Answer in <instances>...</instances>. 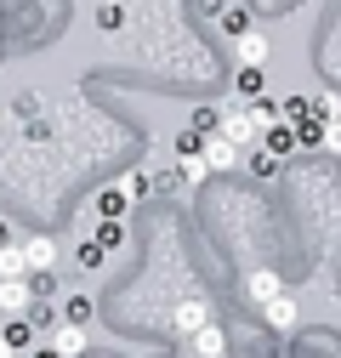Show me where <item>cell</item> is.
<instances>
[{
    "instance_id": "cell-28",
    "label": "cell",
    "mask_w": 341,
    "mask_h": 358,
    "mask_svg": "<svg viewBox=\"0 0 341 358\" xmlns=\"http://www.w3.org/2000/svg\"><path fill=\"white\" fill-rule=\"evenodd\" d=\"M29 358H57V347H34V352H29Z\"/></svg>"
},
{
    "instance_id": "cell-18",
    "label": "cell",
    "mask_w": 341,
    "mask_h": 358,
    "mask_svg": "<svg viewBox=\"0 0 341 358\" xmlns=\"http://www.w3.org/2000/svg\"><path fill=\"white\" fill-rule=\"evenodd\" d=\"M290 131H296V148H324V131H330V125H324V120L313 114V120H302V125H290Z\"/></svg>"
},
{
    "instance_id": "cell-19",
    "label": "cell",
    "mask_w": 341,
    "mask_h": 358,
    "mask_svg": "<svg viewBox=\"0 0 341 358\" xmlns=\"http://www.w3.org/2000/svg\"><path fill=\"white\" fill-rule=\"evenodd\" d=\"M279 114H284V125H302V120H313V97H307V92H296V97L279 103Z\"/></svg>"
},
{
    "instance_id": "cell-24",
    "label": "cell",
    "mask_w": 341,
    "mask_h": 358,
    "mask_svg": "<svg viewBox=\"0 0 341 358\" xmlns=\"http://www.w3.org/2000/svg\"><path fill=\"white\" fill-rule=\"evenodd\" d=\"M103 250H119L125 245V222H97V234H92Z\"/></svg>"
},
{
    "instance_id": "cell-12",
    "label": "cell",
    "mask_w": 341,
    "mask_h": 358,
    "mask_svg": "<svg viewBox=\"0 0 341 358\" xmlns=\"http://www.w3.org/2000/svg\"><path fill=\"white\" fill-rule=\"evenodd\" d=\"M0 279H29V256H23V239L0 245Z\"/></svg>"
},
{
    "instance_id": "cell-21",
    "label": "cell",
    "mask_w": 341,
    "mask_h": 358,
    "mask_svg": "<svg viewBox=\"0 0 341 358\" xmlns=\"http://www.w3.org/2000/svg\"><path fill=\"white\" fill-rule=\"evenodd\" d=\"M250 120H256V131H262V137H268L273 125H284V114H279V103H268V97H262V103H250Z\"/></svg>"
},
{
    "instance_id": "cell-27",
    "label": "cell",
    "mask_w": 341,
    "mask_h": 358,
    "mask_svg": "<svg viewBox=\"0 0 341 358\" xmlns=\"http://www.w3.org/2000/svg\"><path fill=\"white\" fill-rule=\"evenodd\" d=\"M324 148H330V154H341V120H335V125L324 131Z\"/></svg>"
},
{
    "instance_id": "cell-13",
    "label": "cell",
    "mask_w": 341,
    "mask_h": 358,
    "mask_svg": "<svg viewBox=\"0 0 341 358\" xmlns=\"http://www.w3.org/2000/svg\"><path fill=\"white\" fill-rule=\"evenodd\" d=\"M188 341H194V352H199V358H222V352H228L222 324H205V330H199V336H188Z\"/></svg>"
},
{
    "instance_id": "cell-22",
    "label": "cell",
    "mask_w": 341,
    "mask_h": 358,
    "mask_svg": "<svg viewBox=\"0 0 341 358\" xmlns=\"http://www.w3.org/2000/svg\"><path fill=\"white\" fill-rule=\"evenodd\" d=\"M74 262H80V267H85V273H97V267H103V262H108V250H103V245H97V239H80V250H74Z\"/></svg>"
},
{
    "instance_id": "cell-7",
    "label": "cell",
    "mask_w": 341,
    "mask_h": 358,
    "mask_svg": "<svg viewBox=\"0 0 341 358\" xmlns=\"http://www.w3.org/2000/svg\"><path fill=\"white\" fill-rule=\"evenodd\" d=\"M262 319H268V330H296V319H302V307H296V296L284 290L279 301H268V307H262Z\"/></svg>"
},
{
    "instance_id": "cell-4",
    "label": "cell",
    "mask_w": 341,
    "mask_h": 358,
    "mask_svg": "<svg viewBox=\"0 0 341 358\" xmlns=\"http://www.w3.org/2000/svg\"><path fill=\"white\" fill-rule=\"evenodd\" d=\"M23 256H29V279L34 273H57V239H23Z\"/></svg>"
},
{
    "instance_id": "cell-30",
    "label": "cell",
    "mask_w": 341,
    "mask_h": 358,
    "mask_svg": "<svg viewBox=\"0 0 341 358\" xmlns=\"http://www.w3.org/2000/svg\"><path fill=\"white\" fill-rule=\"evenodd\" d=\"M0 358H17V352H12V347H6V336H0Z\"/></svg>"
},
{
    "instance_id": "cell-10",
    "label": "cell",
    "mask_w": 341,
    "mask_h": 358,
    "mask_svg": "<svg viewBox=\"0 0 341 358\" xmlns=\"http://www.w3.org/2000/svg\"><path fill=\"white\" fill-rule=\"evenodd\" d=\"M250 296L268 307V301H279V296H284V279L273 273V267H256V273H250Z\"/></svg>"
},
{
    "instance_id": "cell-16",
    "label": "cell",
    "mask_w": 341,
    "mask_h": 358,
    "mask_svg": "<svg viewBox=\"0 0 341 358\" xmlns=\"http://www.w3.org/2000/svg\"><path fill=\"white\" fill-rule=\"evenodd\" d=\"M205 176H210V165H205V154H177V182H205Z\"/></svg>"
},
{
    "instance_id": "cell-2",
    "label": "cell",
    "mask_w": 341,
    "mask_h": 358,
    "mask_svg": "<svg viewBox=\"0 0 341 358\" xmlns=\"http://www.w3.org/2000/svg\"><path fill=\"white\" fill-rule=\"evenodd\" d=\"M170 324H177L182 336H199L205 324H217V319H210V301H205V296H188V301L170 307Z\"/></svg>"
},
{
    "instance_id": "cell-26",
    "label": "cell",
    "mask_w": 341,
    "mask_h": 358,
    "mask_svg": "<svg viewBox=\"0 0 341 358\" xmlns=\"http://www.w3.org/2000/svg\"><path fill=\"white\" fill-rule=\"evenodd\" d=\"M119 17H125L119 6H103V12H97V29H119Z\"/></svg>"
},
{
    "instance_id": "cell-20",
    "label": "cell",
    "mask_w": 341,
    "mask_h": 358,
    "mask_svg": "<svg viewBox=\"0 0 341 358\" xmlns=\"http://www.w3.org/2000/svg\"><path fill=\"white\" fill-rule=\"evenodd\" d=\"M0 336H6V347H12V352H29V347H34L29 319H6V330H0Z\"/></svg>"
},
{
    "instance_id": "cell-15",
    "label": "cell",
    "mask_w": 341,
    "mask_h": 358,
    "mask_svg": "<svg viewBox=\"0 0 341 358\" xmlns=\"http://www.w3.org/2000/svg\"><path fill=\"white\" fill-rule=\"evenodd\" d=\"M262 148H268L273 159H290V154H296V131H290V125H273L268 137H262Z\"/></svg>"
},
{
    "instance_id": "cell-11",
    "label": "cell",
    "mask_w": 341,
    "mask_h": 358,
    "mask_svg": "<svg viewBox=\"0 0 341 358\" xmlns=\"http://www.w3.org/2000/svg\"><path fill=\"white\" fill-rule=\"evenodd\" d=\"M29 330H34V336H46V330L57 336V330H63V313H57V301H34V307H29Z\"/></svg>"
},
{
    "instance_id": "cell-17",
    "label": "cell",
    "mask_w": 341,
    "mask_h": 358,
    "mask_svg": "<svg viewBox=\"0 0 341 358\" xmlns=\"http://www.w3.org/2000/svg\"><path fill=\"white\" fill-rule=\"evenodd\" d=\"M63 324H68V330H85V324H92V296H68V301H63Z\"/></svg>"
},
{
    "instance_id": "cell-29",
    "label": "cell",
    "mask_w": 341,
    "mask_h": 358,
    "mask_svg": "<svg viewBox=\"0 0 341 358\" xmlns=\"http://www.w3.org/2000/svg\"><path fill=\"white\" fill-rule=\"evenodd\" d=\"M0 245H12V228H6V222H0Z\"/></svg>"
},
{
    "instance_id": "cell-3",
    "label": "cell",
    "mask_w": 341,
    "mask_h": 358,
    "mask_svg": "<svg viewBox=\"0 0 341 358\" xmlns=\"http://www.w3.org/2000/svg\"><path fill=\"white\" fill-rule=\"evenodd\" d=\"M29 307H34L29 279H0V313H6V319H29Z\"/></svg>"
},
{
    "instance_id": "cell-8",
    "label": "cell",
    "mask_w": 341,
    "mask_h": 358,
    "mask_svg": "<svg viewBox=\"0 0 341 358\" xmlns=\"http://www.w3.org/2000/svg\"><path fill=\"white\" fill-rule=\"evenodd\" d=\"M205 165L210 171H239V148L222 137V131H217V137H205Z\"/></svg>"
},
{
    "instance_id": "cell-6",
    "label": "cell",
    "mask_w": 341,
    "mask_h": 358,
    "mask_svg": "<svg viewBox=\"0 0 341 358\" xmlns=\"http://www.w3.org/2000/svg\"><path fill=\"white\" fill-rule=\"evenodd\" d=\"M210 23H217L222 34H233V40L250 34V12H245V6H228V0H217V6H210Z\"/></svg>"
},
{
    "instance_id": "cell-1",
    "label": "cell",
    "mask_w": 341,
    "mask_h": 358,
    "mask_svg": "<svg viewBox=\"0 0 341 358\" xmlns=\"http://www.w3.org/2000/svg\"><path fill=\"white\" fill-rule=\"evenodd\" d=\"M222 137H228V143H233L239 154H245L250 143L262 148V131H256V120H250V103H239V97H233V103L222 108Z\"/></svg>"
},
{
    "instance_id": "cell-9",
    "label": "cell",
    "mask_w": 341,
    "mask_h": 358,
    "mask_svg": "<svg viewBox=\"0 0 341 358\" xmlns=\"http://www.w3.org/2000/svg\"><path fill=\"white\" fill-rule=\"evenodd\" d=\"M233 46H239V69H262L268 63V34L262 29H250L245 40H233Z\"/></svg>"
},
{
    "instance_id": "cell-14",
    "label": "cell",
    "mask_w": 341,
    "mask_h": 358,
    "mask_svg": "<svg viewBox=\"0 0 341 358\" xmlns=\"http://www.w3.org/2000/svg\"><path fill=\"white\" fill-rule=\"evenodd\" d=\"M52 347H57V358H85L92 341H85V330H68V324H63V330L52 336Z\"/></svg>"
},
{
    "instance_id": "cell-23",
    "label": "cell",
    "mask_w": 341,
    "mask_h": 358,
    "mask_svg": "<svg viewBox=\"0 0 341 358\" xmlns=\"http://www.w3.org/2000/svg\"><path fill=\"white\" fill-rule=\"evenodd\" d=\"M239 103H262V69H239Z\"/></svg>"
},
{
    "instance_id": "cell-5",
    "label": "cell",
    "mask_w": 341,
    "mask_h": 358,
    "mask_svg": "<svg viewBox=\"0 0 341 358\" xmlns=\"http://www.w3.org/2000/svg\"><path fill=\"white\" fill-rule=\"evenodd\" d=\"M125 210H131V194H125L119 182L103 188V194L92 199V216H97V222H125Z\"/></svg>"
},
{
    "instance_id": "cell-25",
    "label": "cell",
    "mask_w": 341,
    "mask_h": 358,
    "mask_svg": "<svg viewBox=\"0 0 341 358\" xmlns=\"http://www.w3.org/2000/svg\"><path fill=\"white\" fill-rule=\"evenodd\" d=\"M250 171H256V176H273V171H279V159H273L268 148H256V154H250Z\"/></svg>"
}]
</instances>
